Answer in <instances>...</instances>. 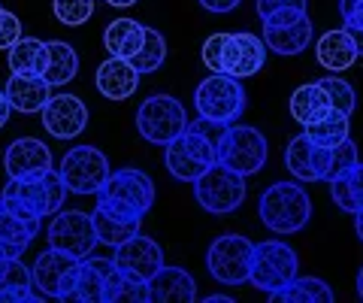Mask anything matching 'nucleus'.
Segmentation results:
<instances>
[{
    "mask_svg": "<svg viewBox=\"0 0 363 303\" xmlns=\"http://www.w3.org/2000/svg\"><path fill=\"white\" fill-rule=\"evenodd\" d=\"M257 212H260V221L267 224V231L288 237V233H297L309 224L312 200L300 182H276L260 194Z\"/></svg>",
    "mask_w": 363,
    "mask_h": 303,
    "instance_id": "f03ea898",
    "label": "nucleus"
},
{
    "mask_svg": "<svg viewBox=\"0 0 363 303\" xmlns=\"http://www.w3.org/2000/svg\"><path fill=\"white\" fill-rule=\"evenodd\" d=\"M130 300H136V303H145V300H149V285L140 282V279H130V276L121 273L118 282H116V288H112L109 303H130Z\"/></svg>",
    "mask_w": 363,
    "mask_h": 303,
    "instance_id": "58836bf2",
    "label": "nucleus"
},
{
    "mask_svg": "<svg viewBox=\"0 0 363 303\" xmlns=\"http://www.w3.org/2000/svg\"><path fill=\"white\" fill-rule=\"evenodd\" d=\"M4 167L9 179H28L40 176L45 170H52V152L43 140L21 137L16 143H9V149L4 155Z\"/></svg>",
    "mask_w": 363,
    "mask_h": 303,
    "instance_id": "f3484780",
    "label": "nucleus"
},
{
    "mask_svg": "<svg viewBox=\"0 0 363 303\" xmlns=\"http://www.w3.org/2000/svg\"><path fill=\"white\" fill-rule=\"evenodd\" d=\"M357 294H360V300H363V267H360V273H357Z\"/></svg>",
    "mask_w": 363,
    "mask_h": 303,
    "instance_id": "864d4df0",
    "label": "nucleus"
},
{
    "mask_svg": "<svg viewBox=\"0 0 363 303\" xmlns=\"http://www.w3.org/2000/svg\"><path fill=\"white\" fill-rule=\"evenodd\" d=\"M330 197L342 212H360L363 209V164L357 161L351 170L336 176L330 182Z\"/></svg>",
    "mask_w": 363,
    "mask_h": 303,
    "instance_id": "473e14b6",
    "label": "nucleus"
},
{
    "mask_svg": "<svg viewBox=\"0 0 363 303\" xmlns=\"http://www.w3.org/2000/svg\"><path fill=\"white\" fill-rule=\"evenodd\" d=\"M149 300L152 303H191L197 300V282L194 276L182 267H161L149 282Z\"/></svg>",
    "mask_w": 363,
    "mask_h": 303,
    "instance_id": "6ab92c4d",
    "label": "nucleus"
},
{
    "mask_svg": "<svg viewBox=\"0 0 363 303\" xmlns=\"http://www.w3.org/2000/svg\"><path fill=\"white\" fill-rule=\"evenodd\" d=\"M33 300H37V288H33L30 270L21 264V258H13L4 279H0V303H33Z\"/></svg>",
    "mask_w": 363,
    "mask_h": 303,
    "instance_id": "2f4dec72",
    "label": "nucleus"
},
{
    "mask_svg": "<svg viewBox=\"0 0 363 303\" xmlns=\"http://www.w3.org/2000/svg\"><path fill=\"white\" fill-rule=\"evenodd\" d=\"M191 185H194L197 204L212 216H230L245 204V176L233 173L224 164H212Z\"/></svg>",
    "mask_w": 363,
    "mask_h": 303,
    "instance_id": "423d86ee",
    "label": "nucleus"
},
{
    "mask_svg": "<svg viewBox=\"0 0 363 303\" xmlns=\"http://www.w3.org/2000/svg\"><path fill=\"white\" fill-rule=\"evenodd\" d=\"M285 164L291 176L297 182H315V170H312V140L306 133H297L291 143H288V152H285Z\"/></svg>",
    "mask_w": 363,
    "mask_h": 303,
    "instance_id": "f704fd0d",
    "label": "nucleus"
},
{
    "mask_svg": "<svg viewBox=\"0 0 363 303\" xmlns=\"http://www.w3.org/2000/svg\"><path fill=\"white\" fill-rule=\"evenodd\" d=\"M61 179L73 194H97L109 179V161L97 145H73L61 158Z\"/></svg>",
    "mask_w": 363,
    "mask_h": 303,
    "instance_id": "9b49d317",
    "label": "nucleus"
},
{
    "mask_svg": "<svg viewBox=\"0 0 363 303\" xmlns=\"http://www.w3.org/2000/svg\"><path fill=\"white\" fill-rule=\"evenodd\" d=\"M40 112L45 133H52L55 140H76L88 125V106L76 94L67 92L52 94Z\"/></svg>",
    "mask_w": 363,
    "mask_h": 303,
    "instance_id": "dca6fc26",
    "label": "nucleus"
},
{
    "mask_svg": "<svg viewBox=\"0 0 363 303\" xmlns=\"http://www.w3.org/2000/svg\"><path fill=\"white\" fill-rule=\"evenodd\" d=\"M6 52H9V73L43 76V70H45V40L18 37Z\"/></svg>",
    "mask_w": 363,
    "mask_h": 303,
    "instance_id": "c756f323",
    "label": "nucleus"
},
{
    "mask_svg": "<svg viewBox=\"0 0 363 303\" xmlns=\"http://www.w3.org/2000/svg\"><path fill=\"white\" fill-rule=\"evenodd\" d=\"M43 221H28L13 216L9 209L0 206V255L6 258H21L28 252V246L33 243V237L40 233Z\"/></svg>",
    "mask_w": 363,
    "mask_h": 303,
    "instance_id": "393cba45",
    "label": "nucleus"
},
{
    "mask_svg": "<svg viewBox=\"0 0 363 303\" xmlns=\"http://www.w3.org/2000/svg\"><path fill=\"white\" fill-rule=\"evenodd\" d=\"M318 85L324 88V94H327V100H330L333 109L345 112V116H351V112H354L357 94H354V88H351L345 79H339V76H324V79H318Z\"/></svg>",
    "mask_w": 363,
    "mask_h": 303,
    "instance_id": "c9c22d12",
    "label": "nucleus"
},
{
    "mask_svg": "<svg viewBox=\"0 0 363 303\" xmlns=\"http://www.w3.org/2000/svg\"><path fill=\"white\" fill-rule=\"evenodd\" d=\"M224 40H227V33H212V37H206V43H203V64H206L212 73H221Z\"/></svg>",
    "mask_w": 363,
    "mask_h": 303,
    "instance_id": "ea45409f",
    "label": "nucleus"
},
{
    "mask_svg": "<svg viewBox=\"0 0 363 303\" xmlns=\"http://www.w3.org/2000/svg\"><path fill=\"white\" fill-rule=\"evenodd\" d=\"M315 55H318V64L330 73H342V70H351L357 61V49H354V40L345 28L339 31H327L318 37L315 43Z\"/></svg>",
    "mask_w": 363,
    "mask_h": 303,
    "instance_id": "5701e85b",
    "label": "nucleus"
},
{
    "mask_svg": "<svg viewBox=\"0 0 363 303\" xmlns=\"http://www.w3.org/2000/svg\"><path fill=\"white\" fill-rule=\"evenodd\" d=\"M6 104L13 112H25L33 116L45 106V100L52 97V85L43 76H28V73H9V82L4 88Z\"/></svg>",
    "mask_w": 363,
    "mask_h": 303,
    "instance_id": "aec40b11",
    "label": "nucleus"
},
{
    "mask_svg": "<svg viewBox=\"0 0 363 303\" xmlns=\"http://www.w3.org/2000/svg\"><path fill=\"white\" fill-rule=\"evenodd\" d=\"M21 37V21L9 9L0 6V49H9Z\"/></svg>",
    "mask_w": 363,
    "mask_h": 303,
    "instance_id": "a19ab883",
    "label": "nucleus"
},
{
    "mask_svg": "<svg viewBox=\"0 0 363 303\" xmlns=\"http://www.w3.org/2000/svg\"><path fill=\"white\" fill-rule=\"evenodd\" d=\"M145 25H140L136 18H116L109 21V28L104 31V46L112 58H133L143 46Z\"/></svg>",
    "mask_w": 363,
    "mask_h": 303,
    "instance_id": "bb28decb",
    "label": "nucleus"
},
{
    "mask_svg": "<svg viewBox=\"0 0 363 303\" xmlns=\"http://www.w3.org/2000/svg\"><path fill=\"white\" fill-rule=\"evenodd\" d=\"M245 104H248V97H245L242 82L236 79V76H227V73L206 76L194 92L197 116L218 121V125H233V121L245 112Z\"/></svg>",
    "mask_w": 363,
    "mask_h": 303,
    "instance_id": "20e7f679",
    "label": "nucleus"
},
{
    "mask_svg": "<svg viewBox=\"0 0 363 303\" xmlns=\"http://www.w3.org/2000/svg\"><path fill=\"white\" fill-rule=\"evenodd\" d=\"M52 13L61 25H70V28H79L85 25L94 13V0H55L52 4Z\"/></svg>",
    "mask_w": 363,
    "mask_h": 303,
    "instance_id": "e433bc0d",
    "label": "nucleus"
},
{
    "mask_svg": "<svg viewBox=\"0 0 363 303\" xmlns=\"http://www.w3.org/2000/svg\"><path fill=\"white\" fill-rule=\"evenodd\" d=\"M267 64V43L248 31L227 33L224 40V58H221V73L236 76V79H248L264 70Z\"/></svg>",
    "mask_w": 363,
    "mask_h": 303,
    "instance_id": "2eb2a0df",
    "label": "nucleus"
},
{
    "mask_svg": "<svg viewBox=\"0 0 363 303\" xmlns=\"http://www.w3.org/2000/svg\"><path fill=\"white\" fill-rule=\"evenodd\" d=\"M351 33V40H354V49H357V58H363V31L357 28H345Z\"/></svg>",
    "mask_w": 363,
    "mask_h": 303,
    "instance_id": "de8ad7c7",
    "label": "nucleus"
},
{
    "mask_svg": "<svg viewBox=\"0 0 363 303\" xmlns=\"http://www.w3.org/2000/svg\"><path fill=\"white\" fill-rule=\"evenodd\" d=\"M116 273V264L109 258H82L76 267V282L70 291V300H82V303H104L106 297V282Z\"/></svg>",
    "mask_w": 363,
    "mask_h": 303,
    "instance_id": "a211bd4d",
    "label": "nucleus"
},
{
    "mask_svg": "<svg viewBox=\"0 0 363 303\" xmlns=\"http://www.w3.org/2000/svg\"><path fill=\"white\" fill-rule=\"evenodd\" d=\"M339 16L345 28L363 31V0H339Z\"/></svg>",
    "mask_w": 363,
    "mask_h": 303,
    "instance_id": "79ce46f5",
    "label": "nucleus"
},
{
    "mask_svg": "<svg viewBox=\"0 0 363 303\" xmlns=\"http://www.w3.org/2000/svg\"><path fill=\"white\" fill-rule=\"evenodd\" d=\"M64 197H67V185L61 173L52 167V170L40 176L9 179L4 185V194H0V206L18 219L43 221V216H55L64 206Z\"/></svg>",
    "mask_w": 363,
    "mask_h": 303,
    "instance_id": "f257e3e1",
    "label": "nucleus"
},
{
    "mask_svg": "<svg viewBox=\"0 0 363 303\" xmlns=\"http://www.w3.org/2000/svg\"><path fill=\"white\" fill-rule=\"evenodd\" d=\"M79 261H82V258H73V255L58 252V249H52V246H49L45 252L37 255V261H33V267H30L33 288H37L43 297L70 300Z\"/></svg>",
    "mask_w": 363,
    "mask_h": 303,
    "instance_id": "f8f14e48",
    "label": "nucleus"
},
{
    "mask_svg": "<svg viewBox=\"0 0 363 303\" xmlns=\"http://www.w3.org/2000/svg\"><path fill=\"white\" fill-rule=\"evenodd\" d=\"M49 246L73 258H88L97 249V233H94L91 212H82V209L61 212L58 209L49 221Z\"/></svg>",
    "mask_w": 363,
    "mask_h": 303,
    "instance_id": "ddd939ff",
    "label": "nucleus"
},
{
    "mask_svg": "<svg viewBox=\"0 0 363 303\" xmlns=\"http://www.w3.org/2000/svg\"><path fill=\"white\" fill-rule=\"evenodd\" d=\"M109 6H116V9H128V6H133L136 0H106Z\"/></svg>",
    "mask_w": 363,
    "mask_h": 303,
    "instance_id": "8fccbe9b",
    "label": "nucleus"
},
{
    "mask_svg": "<svg viewBox=\"0 0 363 303\" xmlns=\"http://www.w3.org/2000/svg\"><path fill=\"white\" fill-rule=\"evenodd\" d=\"M91 221H94V233H97V243L104 246H121L124 240H130L133 233H140V224L143 219H130V216H121V212H112L104 204H97L91 209Z\"/></svg>",
    "mask_w": 363,
    "mask_h": 303,
    "instance_id": "b1692460",
    "label": "nucleus"
},
{
    "mask_svg": "<svg viewBox=\"0 0 363 303\" xmlns=\"http://www.w3.org/2000/svg\"><path fill=\"white\" fill-rule=\"evenodd\" d=\"M303 133L309 137L315 145H339L351 140V116H345V112L339 109H330L324 119L312 121V125H303Z\"/></svg>",
    "mask_w": 363,
    "mask_h": 303,
    "instance_id": "7c9ffc66",
    "label": "nucleus"
},
{
    "mask_svg": "<svg viewBox=\"0 0 363 303\" xmlns=\"http://www.w3.org/2000/svg\"><path fill=\"white\" fill-rule=\"evenodd\" d=\"M281 9H306V0H257V16L267 18Z\"/></svg>",
    "mask_w": 363,
    "mask_h": 303,
    "instance_id": "37998d69",
    "label": "nucleus"
},
{
    "mask_svg": "<svg viewBox=\"0 0 363 303\" xmlns=\"http://www.w3.org/2000/svg\"><path fill=\"white\" fill-rule=\"evenodd\" d=\"M9 261H13V258L0 255V279H4V273H6V267H9Z\"/></svg>",
    "mask_w": 363,
    "mask_h": 303,
    "instance_id": "603ef678",
    "label": "nucleus"
},
{
    "mask_svg": "<svg viewBox=\"0 0 363 303\" xmlns=\"http://www.w3.org/2000/svg\"><path fill=\"white\" fill-rule=\"evenodd\" d=\"M354 228H357V237H360V243H363V209L354 212Z\"/></svg>",
    "mask_w": 363,
    "mask_h": 303,
    "instance_id": "09e8293b",
    "label": "nucleus"
},
{
    "mask_svg": "<svg viewBox=\"0 0 363 303\" xmlns=\"http://www.w3.org/2000/svg\"><path fill=\"white\" fill-rule=\"evenodd\" d=\"M79 73V55L70 43L64 40H49L45 43V70L43 79L49 82L52 88H61L67 82H73Z\"/></svg>",
    "mask_w": 363,
    "mask_h": 303,
    "instance_id": "a878e982",
    "label": "nucleus"
},
{
    "mask_svg": "<svg viewBox=\"0 0 363 303\" xmlns=\"http://www.w3.org/2000/svg\"><path fill=\"white\" fill-rule=\"evenodd\" d=\"M312 18L300 16L297 21H288V25H264V40L267 49H272L281 58H294V55H303L312 43Z\"/></svg>",
    "mask_w": 363,
    "mask_h": 303,
    "instance_id": "412c9836",
    "label": "nucleus"
},
{
    "mask_svg": "<svg viewBox=\"0 0 363 303\" xmlns=\"http://www.w3.org/2000/svg\"><path fill=\"white\" fill-rule=\"evenodd\" d=\"M252 255H255V243L248 237L224 233V237L212 240L209 246L206 270L221 285H245L248 273H252Z\"/></svg>",
    "mask_w": 363,
    "mask_h": 303,
    "instance_id": "9d476101",
    "label": "nucleus"
},
{
    "mask_svg": "<svg viewBox=\"0 0 363 303\" xmlns=\"http://www.w3.org/2000/svg\"><path fill=\"white\" fill-rule=\"evenodd\" d=\"M164 149H167L164 152L167 170L173 179H179V182H194L212 164H218V145L206 140L194 128H185L176 140H169Z\"/></svg>",
    "mask_w": 363,
    "mask_h": 303,
    "instance_id": "39448f33",
    "label": "nucleus"
},
{
    "mask_svg": "<svg viewBox=\"0 0 363 303\" xmlns=\"http://www.w3.org/2000/svg\"><path fill=\"white\" fill-rule=\"evenodd\" d=\"M185 128H188V112L169 94H152L136 109V131H140L143 140L155 145H167Z\"/></svg>",
    "mask_w": 363,
    "mask_h": 303,
    "instance_id": "1a4fd4ad",
    "label": "nucleus"
},
{
    "mask_svg": "<svg viewBox=\"0 0 363 303\" xmlns=\"http://www.w3.org/2000/svg\"><path fill=\"white\" fill-rule=\"evenodd\" d=\"M97 204H104L112 212L130 219H145V212L155 206V182L145 170L136 167H121L112 170L104 188L97 192Z\"/></svg>",
    "mask_w": 363,
    "mask_h": 303,
    "instance_id": "7ed1b4c3",
    "label": "nucleus"
},
{
    "mask_svg": "<svg viewBox=\"0 0 363 303\" xmlns=\"http://www.w3.org/2000/svg\"><path fill=\"white\" fill-rule=\"evenodd\" d=\"M164 61H167V40H164V33L157 31V28H145L143 46L130 58L133 70L140 73V76L143 73H155L157 67H164Z\"/></svg>",
    "mask_w": 363,
    "mask_h": 303,
    "instance_id": "72a5a7b5",
    "label": "nucleus"
},
{
    "mask_svg": "<svg viewBox=\"0 0 363 303\" xmlns=\"http://www.w3.org/2000/svg\"><path fill=\"white\" fill-rule=\"evenodd\" d=\"M112 264H116L124 276L140 279V282H149V279L164 267V249L152 237L133 233L130 240H124L121 246H116Z\"/></svg>",
    "mask_w": 363,
    "mask_h": 303,
    "instance_id": "4468645a",
    "label": "nucleus"
},
{
    "mask_svg": "<svg viewBox=\"0 0 363 303\" xmlns=\"http://www.w3.org/2000/svg\"><path fill=\"white\" fill-rule=\"evenodd\" d=\"M197 4L203 6V9H209V13H230V9H236L242 4V0H197Z\"/></svg>",
    "mask_w": 363,
    "mask_h": 303,
    "instance_id": "a18cd8bd",
    "label": "nucleus"
},
{
    "mask_svg": "<svg viewBox=\"0 0 363 303\" xmlns=\"http://www.w3.org/2000/svg\"><path fill=\"white\" fill-rule=\"evenodd\" d=\"M297 252L291 249L288 243L281 240H267L255 246L252 255V273H248V282L257 291H267V294H276L279 288H285L294 276H297Z\"/></svg>",
    "mask_w": 363,
    "mask_h": 303,
    "instance_id": "0eeeda50",
    "label": "nucleus"
},
{
    "mask_svg": "<svg viewBox=\"0 0 363 303\" xmlns=\"http://www.w3.org/2000/svg\"><path fill=\"white\" fill-rule=\"evenodd\" d=\"M354 164H357V145L351 140L339 143V145H330V170H327V182H333L336 176H342Z\"/></svg>",
    "mask_w": 363,
    "mask_h": 303,
    "instance_id": "4c0bfd02",
    "label": "nucleus"
},
{
    "mask_svg": "<svg viewBox=\"0 0 363 303\" xmlns=\"http://www.w3.org/2000/svg\"><path fill=\"white\" fill-rule=\"evenodd\" d=\"M230 300H233L230 294H212L209 297V303H230Z\"/></svg>",
    "mask_w": 363,
    "mask_h": 303,
    "instance_id": "3c124183",
    "label": "nucleus"
},
{
    "mask_svg": "<svg viewBox=\"0 0 363 303\" xmlns=\"http://www.w3.org/2000/svg\"><path fill=\"white\" fill-rule=\"evenodd\" d=\"M330 109H333L330 100H327L324 88L318 82H306L291 94V116L297 119L300 125H312V121L324 119Z\"/></svg>",
    "mask_w": 363,
    "mask_h": 303,
    "instance_id": "c85d7f7f",
    "label": "nucleus"
},
{
    "mask_svg": "<svg viewBox=\"0 0 363 303\" xmlns=\"http://www.w3.org/2000/svg\"><path fill=\"white\" fill-rule=\"evenodd\" d=\"M269 300L281 303H333V288L318 276H294L285 288H279Z\"/></svg>",
    "mask_w": 363,
    "mask_h": 303,
    "instance_id": "cd10ccee",
    "label": "nucleus"
},
{
    "mask_svg": "<svg viewBox=\"0 0 363 303\" xmlns=\"http://www.w3.org/2000/svg\"><path fill=\"white\" fill-rule=\"evenodd\" d=\"M269 145L257 128L248 125H227L224 137L218 140V164L230 167L240 176H255L267 164Z\"/></svg>",
    "mask_w": 363,
    "mask_h": 303,
    "instance_id": "6e6552de",
    "label": "nucleus"
},
{
    "mask_svg": "<svg viewBox=\"0 0 363 303\" xmlns=\"http://www.w3.org/2000/svg\"><path fill=\"white\" fill-rule=\"evenodd\" d=\"M94 85L97 92L109 97V100H128L136 85H140V73L133 70V64L128 58H109L97 67V76H94Z\"/></svg>",
    "mask_w": 363,
    "mask_h": 303,
    "instance_id": "4be33fe9",
    "label": "nucleus"
},
{
    "mask_svg": "<svg viewBox=\"0 0 363 303\" xmlns=\"http://www.w3.org/2000/svg\"><path fill=\"white\" fill-rule=\"evenodd\" d=\"M9 112H13V109H9V104H6V94H4V88H0V128H4L6 121H9Z\"/></svg>",
    "mask_w": 363,
    "mask_h": 303,
    "instance_id": "49530a36",
    "label": "nucleus"
},
{
    "mask_svg": "<svg viewBox=\"0 0 363 303\" xmlns=\"http://www.w3.org/2000/svg\"><path fill=\"white\" fill-rule=\"evenodd\" d=\"M306 9H281V13H272V16L260 18V21H264V25H288V21H297Z\"/></svg>",
    "mask_w": 363,
    "mask_h": 303,
    "instance_id": "c03bdc74",
    "label": "nucleus"
}]
</instances>
